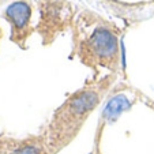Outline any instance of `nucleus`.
<instances>
[{
	"mask_svg": "<svg viewBox=\"0 0 154 154\" xmlns=\"http://www.w3.org/2000/svg\"><path fill=\"white\" fill-rule=\"evenodd\" d=\"M89 59L101 64H109L116 59L117 41L113 33L108 29H97L86 42Z\"/></svg>",
	"mask_w": 154,
	"mask_h": 154,
	"instance_id": "f03ea898",
	"label": "nucleus"
},
{
	"mask_svg": "<svg viewBox=\"0 0 154 154\" xmlns=\"http://www.w3.org/2000/svg\"><path fill=\"white\" fill-rule=\"evenodd\" d=\"M30 14H32V8L26 2H17V3L11 4L6 11V18L10 20V23L12 25V30L14 33H22L27 27L30 19Z\"/></svg>",
	"mask_w": 154,
	"mask_h": 154,
	"instance_id": "7ed1b4c3",
	"label": "nucleus"
},
{
	"mask_svg": "<svg viewBox=\"0 0 154 154\" xmlns=\"http://www.w3.org/2000/svg\"><path fill=\"white\" fill-rule=\"evenodd\" d=\"M97 102H100V93L96 90H82L71 97L56 115L55 128L57 130V138L66 139V134L75 131L76 124L83 122Z\"/></svg>",
	"mask_w": 154,
	"mask_h": 154,
	"instance_id": "f257e3e1",
	"label": "nucleus"
}]
</instances>
